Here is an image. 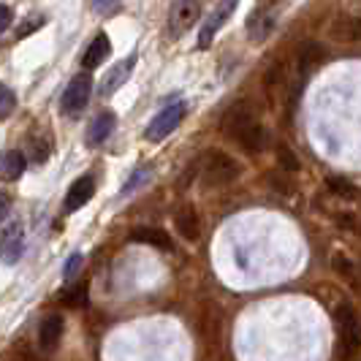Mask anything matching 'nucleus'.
I'll return each instance as SVG.
<instances>
[{
  "label": "nucleus",
  "mask_w": 361,
  "mask_h": 361,
  "mask_svg": "<svg viewBox=\"0 0 361 361\" xmlns=\"http://www.w3.org/2000/svg\"><path fill=\"white\" fill-rule=\"evenodd\" d=\"M223 133H228L234 142L245 147L247 152H261L267 145V133L258 123L255 111L247 104H234L223 117Z\"/></svg>",
  "instance_id": "1"
},
{
  "label": "nucleus",
  "mask_w": 361,
  "mask_h": 361,
  "mask_svg": "<svg viewBox=\"0 0 361 361\" xmlns=\"http://www.w3.org/2000/svg\"><path fill=\"white\" fill-rule=\"evenodd\" d=\"M337 331H340V340H337V353L343 361H350L361 348V331H359V318L350 305H340L337 310Z\"/></svg>",
  "instance_id": "2"
},
{
  "label": "nucleus",
  "mask_w": 361,
  "mask_h": 361,
  "mask_svg": "<svg viewBox=\"0 0 361 361\" xmlns=\"http://www.w3.org/2000/svg\"><path fill=\"white\" fill-rule=\"evenodd\" d=\"M236 177H239V163L231 155H226L220 149H209L204 155V161H201V180L207 182V185H228Z\"/></svg>",
  "instance_id": "3"
},
{
  "label": "nucleus",
  "mask_w": 361,
  "mask_h": 361,
  "mask_svg": "<svg viewBox=\"0 0 361 361\" xmlns=\"http://www.w3.org/2000/svg\"><path fill=\"white\" fill-rule=\"evenodd\" d=\"M92 95V79L90 73H79V76H73L71 82H68V87L63 92V101H60V106L66 114H82L85 106H87V101H90Z\"/></svg>",
  "instance_id": "4"
},
{
  "label": "nucleus",
  "mask_w": 361,
  "mask_h": 361,
  "mask_svg": "<svg viewBox=\"0 0 361 361\" xmlns=\"http://www.w3.org/2000/svg\"><path fill=\"white\" fill-rule=\"evenodd\" d=\"M185 104L177 101V104H171V106L161 109L155 117H152V123L147 126V142H163L169 133H174V128L182 123V117H185Z\"/></svg>",
  "instance_id": "5"
},
{
  "label": "nucleus",
  "mask_w": 361,
  "mask_h": 361,
  "mask_svg": "<svg viewBox=\"0 0 361 361\" xmlns=\"http://www.w3.org/2000/svg\"><path fill=\"white\" fill-rule=\"evenodd\" d=\"M201 17V3L199 0H177L169 11V30L171 36H182L188 33Z\"/></svg>",
  "instance_id": "6"
},
{
  "label": "nucleus",
  "mask_w": 361,
  "mask_h": 361,
  "mask_svg": "<svg viewBox=\"0 0 361 361\" xmlns=\"http://www.w3.org/2000/svg\"><path fill=\"white\" fill-rule=\"evenodd\" d=\"M236 3L239 0H220V6H217L215 11L209 14V19L201 25V33H199V47L201 49H207L212 41H215L217 36V30L231 19V14L236 11Z\"/></svg>",
  "instance_id": "7"
},
{
  "label": "nucleus",
  "mask_w": 361,
  "mask_h": 361,
  "mask_svg": "<svg viewBox=\"0 0 361 361\" xmlns=\"http://www.w3.org/2000/svg\"><path fill=\"white\" fill-rule=\"evenodd\" d=\"M22 250H25V231L19 223H11L0 231V261L3 264H17L22 258Z\"/></svg>",
  "instance_id": "8"
},
{
  "label": "nucleus",
  "mask_w": 361,
  "mask_h": 361,
  "mask_svg": "<svg viewBox=\"0 0 361 361\" xmlns=\"http://www.w3.org/2000/svg\"><path fill=\"white\" fill-rule=\"evenodd\" d=\"M133 66H136V54H130V57H126V60H120V63L104 76V82H101V95L109 98V95H114V92L120 90V87L128 82V76L133 73Z\"/></svg>",
  "instance_id": "9"
},
{
  "label": "nucleus",
  "mask_w": 361,
  "mask_h": 361,
  "mask_svg": "<svg viewBox=\"0 0 361 361\" xmlns=\"http://www.w3.org/2000/svg\"><path fill=\"white\" fill-rule=\"evenodd\" d=\"M92 193H95V180H92L90 174L79 177V180L68 188V193H66V212H76V209H82V207L92 199Z\"/></svg>",
  "instance_id": "10"
},
{
  "label": "nucleus",
  "mask_w": 361,
  "mask_h": 361,
  "mask_svg": "<svg viewBox=\"0 0 361 361\" xmlns=\"http://www.w3.org/2000/svg\"><path fill=\"white\" fill-rule=\"evenodd\" d=\"M114 126H117V117H114L111 111H101V114L90 123V128H87V145L90 147L104 145L109 136H111Z\"/></svg>",
  "instance_id": "11"
},
{
  "label": "nucleus",
  "mask_w": 361,
  "mask_h": 361,
  "mask_svg": "<svg viewBox=\"0 0 361 361\" xmlns=\"http://www.w3.org/2000/svg\"><path fill=\"white\" fill-rule=\"evenodd\" d=\"M25 155L19 152V149H6V152H0V180L6 182H14L19 180L22 174H25Z\"/></svg>",
  "instance_id": "12"
},
{
  "label": "nucleus",
  "mask_w": 361,
  "mask_h": 361,
  "mask_svg": "<svg viewBox=\"0 0 361 361\" xmlns=\"http://www.w3.org/2000/svg\"><path fill=\"white\" fill-rule=\"evenodd\" d=\"M109 52H111V41H109L106 33H98V36L92 38V44L87 47V52H85V57H82V68H98L104 60L109 57Z\"/></svg>",
  "instance_id": "13"
},
{
  "label": "nucleus",
  "mask_w": 361,
  "mask_h": 361,
  "mask_svg": "<svg viewBox=\"0 0 361 361\" xmlns=\"http://www.w3.org/2000/svg\"><path fill=\"white\" fill-rule=\"evenodd\" d=\"M174 223H177V231L182 234V239H188V242H196V239H199L201 223H199V215H196L193 207H182V209H177Z\"/></svg>",
  "instance_id": "14"
},
{
  "label": "nucleus",
  "mask_w": 361,
  "mask_h": 361,
  "mask_svg": "<svg viewBox=\"0 0 361 361\" xmlns=\"http://www.w3.org/2000/svg\"><path fill=\"white\" fill-rule=\"evenodd\" d=\"M60 337H63V318L60 315H49V318H44V324L38 329V343L44 350H54L57 343H60Z\"/></svg>",
  "instance_id": "15"
},
{
  "label": "nucleus",
  "mask_w": 361,
  "mask_h": 361,
  "mask_svg": "<svg viewBox=\"0 0 361 361\" xmlns=\"http://www.w3.org/2000/svg\"><path fill=\"white\" fill-rule=\"evenodd\" d=\"M331 36L345 44H353L361 41V19L359 17H343L334 27H331Z\"/></svg>",
  "instance_id": "16"
},
{
  "label": "nucleus",
  "mask_w": 361,
  "mask_h": 361,
  "mask_svg": "<svg viewBox=\"0 0 361 361\" xmlns=\"http://www.w3.org/2000/svg\"><path fill=\"white\" fill-rule=\"evenodd\" d=\"M133 242H145V245H152V247H163V250H171V239L166 231L161 228H136L130 234Z\"/></svg>",
  "instance_id": "17"
},
{
  "label": "nucleus",
  "mask_w": 361,
  "mask_h": 361,
  "mask_svg": "<svg viewBox=\"0 0 361 361\" xmlns=\"http://www.w3.org/2000/svg\"><path fill=\"white\" fill-rule=\"evenodd\" d=\"M324 60H326V49L321 44H305L302 52H299V68H302V73H307L318 63H324Z\"/></svg>",
  "instance_id": "18"
},
{
  "label": "nucleus",
  "mask_w": 361,
  "mask_h": 361,
  "mask_svg": "<svg viewBox=\"0 0 361 361\" xmlns=\"http://www.w3.org/2000/svg\"><path fill=\"white\" fill-rule=\"evenodd\" d=\"M247 33H250L253 41H264V38L271 33V17L269 14H267V11H255L253 17H250V22H247Z\"/></svg>",
  "instance_id": "19"
},
{
  "label": "nucleus",
  "mask_w": 361,
  "mask_h": 361,
  "mask_svg": "<svg viewBox=\"0 0 361 361\" xmlns=\"http://www.w3.org/2000/svg\"><path fill=\"white\" fill-rule=\"evenodd\" d=\"M326 185H329L331 193H337V196H343V199H348V201H353L359 196V188H356L353 182H348L345 177H329Z\"/></svg>",
  "instance_id": "20"
},
{
  "label": "nucleus",
  "mask_w": 361,
  "mask_h": 361,
  "mask_svg": "<svg viewBox=\"0 0 361 361\" xmlns=\"http://www.w3.org/2000/svg\"><path fill=\"white\" fill-rule=\"evenodd\" d=\"M63 302H66L68 307H85V305H87V283H76L71 290H66Z\"/></svg>",
  "instance_id": "21"
},
{
  "label": "nucleus",
  "mask_w": 361,
  "mask_h": 361,
  "mask_svg": "<svg viewBox=\"0 0 361 361\" xmlns=\"http://www.w3.org/2000/svg\"><path fill=\"white\" fill-rule=\"evenodd\" d=\"M14 109H17V95L8 90L6 85H0V120H6Z\"/></svg>",
  "instance_id": "22"
},
{
  "label": "nucleus",
  "mask_w": 361,
  "mask_h": 361,
  "mask_svg": "<svg viewBox=\"0 0 361 361\" xmlns=\"http://www.w3.org/2000/svg\"><path fill=\"white\" fill-rule=\"evenodd\" d=\"M277 158H280V166H283L286 171H299V158L290 152L288 147H280V149H277Z\"/></svg>",
  "instance_id": "23"
},
{
  "label": "nucleus",
  "mask_w": 361,
  "mask_h": 361,
  "mask_svg": "<svg viewBox=\"0 0 361 361\" xmlns=\"http://www.w3.org/2000/svg\"><path fill=\"white\" fill-rule=\"evenodd\" d=\"M30 155H33L36 163H44L49 158V145H47L44 139H33V142H30Z\"/></svg>",
  "instance_id": "24"
},
{
  "label": "nucleus",
  "mask_w": 361,
  "mask_h": 361,
  "mask_svg": "<svg viewBox=\"0 0 361 361\" xmlns=\"http://www.w3.org/2000/svg\"><path fill=\"white\" fill-rule=\"evenodd\" d=\"M79 267H82V255L73 253L71 258L66 261V267H63V277H66V280H73V277H76V271H79Z\"/></svg>",
  "instance_id": "25"
},
{
  "label": "nucleus",
  "mask_w": 361,
  "mask_h": 361,
  "mask_svg": "<svg viewBox=\"0 0 361 361\" xmlns=\"http://www.w3.org/2000/svg\"><path fill=\"white\" fill-rule=\"evenodd\" d=\"M41 25H47V19H44V17H30L27 22H25V27H19V30H17V36L19 38L30 36V33H33V30H38Z\"/></svg>",
  "instance_id": "26"
},
{
  "label": "nucleus",
  "mask_w": 361,
  "mask_h": 361,
  "mask_svg": "<svg viewBox=\"0 0 361 361\" xmlns=\"http://www.w3.org/2000/svg\"><path fill=\"white\" fill-rule=\"evenodd\" d=\"M147 177H149V171H147V169H142V171H136V174H133V177L128 180L126 188H123V193H130V190H136V188H139V185H142V182L147 180Z\"/></svg>",
  "instance_id": "27"
},
{
  "label": "nucleus",
  "mask_w": 361,
  "mask_h": 361,
  "mask_svg": "<svg viewBox=\"0 0 361 361\" xmlns=\"http://www.w3.org/2000/svg\"><path fill=\"white\" fill-rule=\"evenodd\" d=\"M11 22H14V11H11L8 6H3V3H0V33H3Z\"/></svg>",
  "instance_id": "28"
},
{
  "label": "nucleus",
  "mask_w": 361,
  "mask_h": 361,
  "mask_svg": "<svg viewBox=\"0 0 361 361\" xmlns=\"http://www.w3.org/2000/svg\"><path fill=\"white\" fill-rule=\"evenodd\" d=\"M90 3L98 14H106V11H111V8L117 6V0H90Z\"/></svg>",
  "instance_id": "29"
},
{
  "label": "nucleus",
  "mask_w": 361,
  "mask_h": 361,
  "mask_svg": "<svg viewBox=\"0 0 361 361\" xmlns=\"http://www.w3.org/2000/svg\"><path fill=\"white\" fill-rule=\"evenodd\" d=\"M340 223H343L348 231H361V223L353 215H343V217H340Z\"/></svg>",
  "instance_id": "30"
},
{
  "label": "nucleus",
  "mask_w": 361,
  "mask_h": 361,
  "mask_svg": "<svg viewBox=\"0 0 361 361\" xmlns=\"http://www.w3.org/2000/svg\"><path fill=\"white\" fill-rule=\"evenodd\" d=\"M8 209H11V201H8V196H3V193H0V220H6Z\"/></svg>",
  "instance_id": "31"
}]
</instances>
